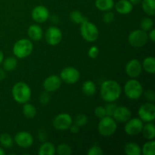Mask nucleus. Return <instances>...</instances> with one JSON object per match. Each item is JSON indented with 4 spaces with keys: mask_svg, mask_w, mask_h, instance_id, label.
I'll use <instances>...</instances> for the list:
<instances>
[{
    "mask_svg": "<svg viewBox=\"0 0 155 155\" xmlns=\"http://www.w3.org/2000/svg\"><path fill=\"white\" fill-rule=\"evenodd\" d=\"M5 77V70L0 68V80H3Z\"/></svg>",
    "mask_w": 155,
    "mask_h": 155,
    "instance_id": "nucleus-45",
    "label": "nucleus"
},
{
    "mask_svg": "<svg viewBox=\"0 0 155 155\" xmlns=\"http://www.w3.org/2000/svg\"><path fill=\"white\" fill-rule=\"evenodd\" d=\"M122 92L120 86L117 81L107 80L103 82L101 85L100 94L105 102H114L120 98Z\"/></svg>",
    "mask_w": 155,
    "mask_h": 155,
    "instance_id": "nucleus-1",
    "label": "nucleus"
},
{
    "mask_svg": "<svg viewBox=\"0 0 155 155\" xmlns=\"http://www.w3.org/2000/svg\"><path fill=\"white\" fill-rule=\"evenodd\" d=\"M3 60H4V54H3L2 51L0 50V64L2 63Z\"/></svg>",
    "mask_w": 155,
    "mask_h": 155,
    "instance_id": "nucleus-47",
    "label": "nucleus"
},
{
    "mask_svg": "<svg viewBox=\"0 0 155 155\" xmlns=\"http://www.w3.org/2000/svg\"><path fill=\"white\" fill-rule=\"evenodd\" d=\"M98 54H99V49H98V47L95 46V45L90 47L89 49L88 50V55H89V57L90 58H96L98 56Z\"/></svg>",
    "mask_w": 155,
    "mask_h": 155,
    "instance_id": "nucleus-38",
    "label": "nucleus"
},
{
    "mask_svg": "<svg viewBox=\"0 0 155 155\" xmlns=\"http://www.w3.org/2000/svg\"><path fill=\"white\" fill-rule=\"evenodd\" d=\"M0 145L5 148H11L14 145V139L8 133L0 135Z\"/></svg>",
    "mask_w": 155,
    "mask_h": 155,
    "instance_id": "nucleus-29",
    "label": "nucleus"
},
{
    "mask_svg": "<svg viewBox=\"0 0 155 155\" xmlns=\"http://www.w3.org/2000/svg\"><path fill=\"white\" fill-rule=\"evenodd\" d=\"M129 1H130L133 5H138L139 4V3H141L142 0H129Z\"/></svg>",
    "mask_w": 155,
    "mask_h": 155,
    "instance_id": "nucleus-46",
    "label": "nucleus"
},
{
    "mask_svg": "<svg viewBox=\"0 0 155 155\" xmlns=\"http://www.w3.org/2000/svg\"><path fill=\"white\" fill-rule=\"evenodd\" d=\"M80 74L78 70L73 67L65 68L61 71L60 78L67 84H74L79 80Z\"/></svg>",
    "mask_w": 155,
    "mask_h": 155,
    "instance_id": "nucleus-9",
    "label": "nucleus"
},
{
    "mask_svg": "<svg viewBox=\"0 0 155 155\" xmlns=\"http://www.w3.org/2000/svg\"><path fill=\"white\" fill-rule=\"evenodd\" d=\"M28 36L31 40L38 42L41 40L43 36V31L42 27L38 24H31L27 30Z\"/></svg>",
    "mask_w": 155,
    "mask_h": 155,
    "instance_id": "nucleus-18",
    "label": "nucleus"
},
{
    "mask_svg": "<svg viewBox=\"0 0 155 155\" xmlns=\"http://www.w3.org/2000/svg\"><path fill=\"white\" fill-rule=\"evenodd\" d=\"M95 7L101 12H108L114 7V0H95Z\"/></svg>",
    "mask_w": 155,
    "mask_h": 155,
    "instance_id": "nucleus-21",
    "label": "nucleus"
},
{
    "mask_svg": "<svg viewBox=\"0 0 155 155\" xmlns=\"http://www.w3.org/2000/svg\"><path fill=\"white\" fill-rule=\"evenodd\" d=\"M104 154V151H102L101 147L98 146V145H93L91 147L88 151V155H102Z\"/></svg>",
    "mask_w": 155,
    "mask_h": 155,
    "instance_id": "nucleus-36",
    "label": "nucleus"
},
{
    "mask_svg": "<svg viewBox=\"0 0 155 155\" xmlns=\"http://www.w3.org/2000/svg\"><path fill=\"white\" fill-rule=\"evenodd\" d=\"M14 100L19 104H24L30 101L31 98V89L27 83L18 82L15 83L12 89Z\"/></svg>",
    "mask_w": 155,
    "mask_h": 155,
    "instance_id": "nucleus-2",
    "label": "nucleus"
},
{
    "mask_svg": "<svg viewBox=\"0 0 155 155\" xmlns=\"http://www.w3.org/2000/svg\"><path fill=\"white\" fill-rule=\"evenodd\" d=\"M143 126V122L139 118H130L126 122L124 130L129 136H136L142 133Z\"/></svg>",
    "mask_w": 155,
    "mask_h": 155,
    "instance_id": "nucleus-11",
    "label": "nucleus"
},
{
    "mask_svg": "<svg viewBox=\"0 0 155 155\" xmlns=\"http://www.w3.org/2000/svg\"><path fill=\"white\" fill-rule=\"evenodd\" d=\"M112 117L116 120V122L125 123L131 118L132 112L126 106H119V107L117 106Z\"/></svg>",
    "mask_w": 155,
    "mask_h": 155,
    "instance_id": "nucleus-17",
    "label": "nucleus"
},
{
    "mask_svg": "<svg viewBox=\"0 0 155 155\" xmlns=\"http://www.w3.org/2000/svg\"><path fill=\"white\" fill-rule=\"evenodd\" d=\"M23 114L27 119H32L36 115V109L32 104L27 102L23 106Z\"/></svg>",
    "mask_w": 155,
    "mask_h": 155,
    "instance_id": "nucleus-27",
    "label": "nucleus"
},
{
    "mask_svg": "<svg viewBox=\"0 0 155 155\" xmlns=\"http://www.w3.org/2000/svg\"><path fill=\"white\" fill-rule=\"evenodd\" d=\"M125 71L130 78H137L142 72V64L137 59H132L126 64Z\"/></svg>",
    "mask_w": 155,
    "mask_h": 155,
    "instance_id": "nucleus-13",
    "label": "nucleus"
},
{
    "mask_svg": "<svg viewBox=\"0 0 155 155\" xmlns=\"http://www.w3.org/2000/svg\"><path fill=\"white\" fill-rule=\"evenodd\" d=\"M126 96L131 100L139 99L143 95V87L139 81L131 78L125 83L124 87Z\"/></svg>",
    "mask_w": 155,
    "mask_h": 155,
    "instance_id": "nucleus-3",
    "label": "nucleus"
},
{
    "mask_svg": "<svg viewBox=\"0 0 155 155\" xmlns=\"http://www.w3.org/2000/svg\"><path fill=\"white\" fill-rule=\"evenodd\" d=\"M33 45L28 39H21L17 41L13 45V53L18 58H25L32 53Z\"/></svg>",
    "mask_w": 155,
    "mask_h": 155,
    "instance_id": "nucleus-4",
    "label": "nucleus"
},
{
    "mask_svg": "<svg viewBox=\"0 0 155 155\" xmlns=\"http://www.w3.org/2000/svg\"><path fill=\"white\" fill-rule=\"evenodd\" d=\"M142 69L150 74L155 73V58L153 56H148L144 59L142 64Z\"/></svg>",
    "mask_w": 155,
    "mask_h": 155,
    "instance_id": "nucleus-20",
    "label": "nucleus"
},
{
    "mask_svg": "<svg viewBox=\"0 0 155 155\" xmlns=\"http://www.w3.org/2000/svg\"><path fill=\"white\" fill-rule=\"evenodd\" d=\"M82 92L86 96H92L96 92V86L92 80H86L82 86Z\"/></svg>",
    "mask_w": 155,
    "mask_h": 155,
    "instance_id": "nucleus-23",
    "label": "nucleus"
},
{
    "mask_svg": "<svg viewBox=\"0 0 155 155\" xmlns=\"http://www.w3.org/2000/svg\"><path fill=\"white\" fill-rule=\"evenodd\" d=\"M117 129L116 120L112 117L105 116L100 119L98 125V133L101 136L108 137L114 134Z\"/></svg>",
    "mask_w": 155,
    "mask_h": 155,
    "instance_id": "nucleus-5",
    "label": "nucleus"
},
{
    "mask_svg": "<svg viewBox=\"0 0 155 155\" xmlns=\"http://www.w3.org/2000/svg\"><path fill=\"white\" fill-rule=\"evenodd\" d=\"M139 119L145 123L153 122L155 118V106L153 103L146 102L142 104L138 110Z\"/></svg>",
    "mask_w": 155,
    "mask_h": 155,
    "instance_id": "nucleus-8",
    "label": "nucleus"
},
{
    "mask_svg": "<svg viewBox=\"0 0 155 155\" xmlns=\"http://www.w3.org/2000/svg\"><path fill=\"white\" fill-rule=\"evenodd\" d=\"M69 130L70 131H71V133L75 134V133H77L79 131H80V127H79L77 125H76V124H72V125L70 127Z\"/></svg>",
    "mask_w": 155,
    "mask_h": 155,
    "instance_id": "nucleus-43",
    "label": "nucleus"
},
{
    "mask_svg": "<svg viewBox=\"0 0 155 155\" xmlns=\"http://www.w3.org/2000/svg\"><path fill=\"white\" fill-rule=\"evenodd\" d=\"M61 85V80L58 75H50L45 79L43 81V86L45 91L48 92H55L60 88Z\"/></svg>",
    "mask_w": 155,
    "mask_h": 155,
    "instance_id": "nucleus-16",
    "label": "nucleus"
},
{
    "mask_svg": "<svg viewBox=\"0 0 155 155\" xmlns=\"http://www.w3.org/2000/svg\"><path fill=\"white\" fill-rule=\"evenodd\" d=\"M55 153L59 155H70L72 154V149L68 144L61 143L55 148Z\"/></svg>",
    "mask_w": 155,
    "mask_h": 155,
    "instance_id": "nucleus-32",
    "label": "nucleus"
},
{
    "mask_svg": "<svg viewBox=\"0 0 155 155\" xmlns=\"http://www.w3.org/2000/svg\"><path fill=\"white\" fill-rule=\"evenodd\" d=\"M70 18H71V21L74 24H81L82 23L84 22L85 21L88 20L87 18H85L84 16L83 15V14L81 13L79 11H74L71 13L70 15Z\"/></svg>",
    "mask_w": 155,
    "mask_h": 155,
    "instance_id": "nucleus-31",
    "label": "nucleus"
},
{
    "mask_svg": "<svg viewBox=\"0 0 155 155\" xmlns=\"http://www.w3.org/2000/svg\"><path fill=\"white\" fill-rule=\"evenodd\" d=\"M50 99H51V96H50L49 93L48 92H44L39 95V102L42 104L45 105V104H47L50 101Z\"/></svg>",
    "mask_w": 155,
    "mask_h": 155,
    "instance_id": "nucleus-37",
    "label": "nucleus"
},
{
    "mask_svg": "<svg viewBox=\"0 0 155 155\" xmlns=\"http://www.w3.org/2000/svg\"><path fill=\"white\" fill-rule=\"evenodd\" d=\"M74 124L78 126L79 127H85L88 123V117L84 114H79L74 118V120H73Z\"/></svg>",
    "mask_w": 155,
    "mask_h": 155,
    "instance_id": "nucleus-34",
    "label": "nucleus"
},
{
    "mask_svg": "<svg viewBox=\"0 0 155 155\" xmlns=\"http://www.w3.org/2000/svg\"><path fill=\"white\" fill-rule=\"evenodd\" d=\"M148 39H150L151 40V42H154L155 41V30L154 28L151 29L149 31V34H148Z\"/></svg>",
    "mask_w": 155,
    "mask_h": 155,
    "instance_id": "nucleus-44",
    "label": "nucleus"
},
{
    "mask_svg": "<svg viewBox=\"0 0 155 155\" xmlns=\"http://www.w3.org/2000/svg\"><path fill=\"white\" fill-rule=\"evenodd\" d=\"M5 151H4V149H3L2 148L0 147V155H5Z\"/></svg>",
    "mask_w": 155,
    "mask_h": 155,
    "instance_id": "nucleus-48",
    "label": "nucleus"
},
{
    "mask_svg": "<svg viewBox=\"0 0 155 155\" xmlns=\"http://www.w3.org/2000/svg\"><path fill=\"white\" fill-rule=\"evenodd\" d=\"M72 124V117L69 114L67 113L59 114L53 120V127L60 131L69 130Z\"/></svg>",
    "mask_w": 155,
    "mask_h": 155,
    "instance_id": "nucleus-10",
    "label": "nucleus"
},
{
    "mask_svg": "<svg viewBox=\"0 0 155 155\" xmlns=\"http://www.w3.org/2000/svg\"><path fill=\"white\" fill-rule=\"evenodd\" d=\"M14 142L21 148H30L33 143V137L30 133L26 131H21L15 135Z\"/></svg>",
    "mask_w": 155,
    "mask_h": 155,
    "instance_id": "nucleus-14",
    "label": "nucleus"
},
{
    "mask_svg": "<svg viewBox=\"0 0 155 155\" xmlns=\"http://www.w3.org/2000/svg\"><path fill=\"white\" fill-rule=\"evenodd\" d=\"M117 105L114 102H108L107 105L104 107V109H105V113L106 116L112 117L113 116L114 113V110L116 109Z\"/></svg>",
    "mask_w": 155,
    "mask_h": 155,
    "instance_id": "nucleus-35",
    "label": "nucleus"
},
{
    "mask_svg": "<svg viewBox=\"0 0 155 155\" xmlns=\"http://www.w3.org/2000/svg\"><path fill=\"white\" fill-rule=\"evenodd\" d=\"M80 33L85 40L93 42L98 39L99 32L96 25L86 20L80 24Z\"/></svg>",
    "mask_w": 155,
    "mask_h": 155,
    "instance_id": "nucleus-6",
    "label": "nucleus"
},
{
    "mask_svg": "<svg viewBox=\"0 0 155 155\" xmlns=\"http://www.w3.org/2000/svg\"><path fill=\"white\" fill-rule=\"evenodd\" d=\"M31 17L34 21L42 24L49 18V11L45 6L37 5L32 11Z\"/></svg>",
    "mask_w": 155,
    "mask_h": 155,
    "instance_id": "nucleus-15",
    "label": "nucleus"
},
{
    "mask_svg": "<svg viewBox=\"0 0 155 155\" xmlns=\"http://www.w3.org/2000/svg\"><path fill=\"white\" fill-rule=\"evenodd\" d=\"M142 133L144 137L148 140H154L155 138V127L152 122L147 123L143 126Z\"/></svg>",
    "mask_w": 155,
    "mask_h": 155,
    "instance_id": "nucleus-22",
    "label": "nucleus"
},
{
    "mask_svg": "<svg viewBox=\"0 0 155 155\" xmlns=\"http://www.w3.org/2000/svg\"><path fill=\"white\" fill-rule=\"evenodd\" d=\"M38 137H39V139L40 141H42V142H45V140H46L47 139V135L46 133H45V131L44 130H39V133H38Z\"/></svg>",
    "mask_w": 155,
    "mask_h": 155,
    "instance_id": "nucleus-42",
    "label": "nucleus"
},
{
    "mask_svg": "<svg viewBox=\"0 0 155 155\" xmlns=\"http://www.w3.org/2000/svg\"><path fill=\"white\" fill-rule=\"evenodd\" d=\"M45 39L47 43L50 45H58L62 39V33L60 29L54 26H51L47 29L45 33Z\"/></svg>",
    "mask_w": 155,
    "mask_h": 155,
    "instance_id": "nucleus-12",
    "label": "nucleus"
},
{
    "mask_svg": "<svg viewBox=\"0 0 155 155\" xmlns=\"http://www.w3.org/2000/svg\"><path fill=\"white\" fill-rule=\"evenodd\" d=\"M114 18V15L113 12L108 11V12H105V14L103 16V21L105 24H108L113 21Z\"/></svg>",
    "mask_w": 155,
    "mask_h": 155,
    "instance_id": "nucleus-40",
    "label": "nucleus"
},
{
    "mask_svg": "<svg viewBox=\"0 0 155 155\" xmlns=\"http://www.w3.org/2000/svg\"><path fill=\"white\" fill-rule=\"evenodd\" d=\"M142 149V153L144 155L155 154V142L154 140H149L144 144Z\"/></svg>",
    "mask_w": 155,
    "mask_h": 155,
    "instance_id": "nucleus-30",
    "label": "nucleus"
},
{
    "mask_svg": "<svg viewBox=\"0 0 155 155\" xmlns=\"http://www.w3.org/2000/svg\"><path fill=\"white\" fill-rule=\"evenodd\" d=\"M148 36L147 32L142 29L135 30L130 33L128 36V42L131 46L135 48H141L148 42Z\"/></svg>",
    "mask_w": 155,
    "mask_h": 155,
    "instance_id": "nucleus-7",
    "label": "nucleus"
},
{
    "mask_svg": "<svg viewBox=\"0 0 155 155\" xmlns=\"http://www.w3.org/2000/svg\"><path fill=\"white\" fill-rule=\"evenodd\" d=\"M94 114H95V116L98 118H99V119L105 117L106 113L104 107H102V106H98V107L95 109V110H94Z\"/></svg>",
    "mask_w": 155,
    "mask_h": 155,
    "instance_id": "nucleus-39",
    "label": "nucleus"
},
{
    "mask_svg": "<svg viewBox=\"0 0 155 155\" xmlns=\"http://www.w3.org/2000/svg\"><path fill=\"white\" fill-rule=\"evenodd\" d=\"M18 61L15 57H8L3 60L2 66L5 71H12L16 68Z\"/></svg>",
    "mask_w": 155,
    "mask_h": 155,
    "instance_id": "nucleus-28",
    "label": "nucleus"
},
{
    "mask_svg": "<svg viewBox=\"0 0 155 155\" xmlns=\"http://www.w3.org/2000/svg\"><path fill=\"white\" fill-rule=\"evenodd\" d=\"M55 154V147L52 143L44 142L39 148L38 154L39 155H54Z\"/></svg>",
    "mask_w": 155,
    "mask_h": 155,
    "instance_id": "nucleus-24",
    "label": "nucleus"
},
{
    "mask_svg": "<svg viewBox=\"0 0 155 155\" xmlns=\"http://www.w3.org/2000/svg\"><path fill=\"white\" fill-rule=\"evenodd\" d=\"M145 97L149 102H154L155 99L154 92L151 90H148L145 93Z\"/></svg>",
    "mask_w": 155,
    "mask_h": 155,
    "instance_id": "nucleus-41",
    "label": "nucleus"
},
{
    "mask_svg": "<svg viewBox=\"0 0 155 155\" xmlns=\"http://www.w3.org/2000/svg\"><path fill=\"white\" fill-rule=\"evenodd\" d=\"M142 8L143 12L148 16L155 15V0H142Z\"/></svg>",
    "mask_w": 155,
    "mask_h": 155,
    "instance_id": "nucleus-25",
    "label": "nucleus"
},
{
    "mask_svg": "<svg viewBox=\"0 0 155 155\" xmlns=\"http://www.w3.org/2000/svg\"><path fill=\"white\" fill-rule=\"evenodd\" d=\"M114 8L120 15H128L133 11V5L129 0H119L114 3Z\"/></svg>",
    "mask_w": 155,
    "mask_h": 155,
    "instance_id": "nucleus-19",
    "label": "nucleus"
},
{
    "mask_svg": "<svg viewBox=\"0 0 155 155\" xmlns=\"http://www.w3.org/2000/svg\"><path fill=\"white\" fill-rule=\"evenodd\" d=\"M124 152L127 155H140L142 149L136 142H128L124 147Z\"/></svg>",
    "mask_w": 155,
    "mask_h": 155,
    "instance_id": "nucleus-26",
    "label": "nucleus"
},
{
    "mask_svg": "<svg viewBox=\"0 0 155 155\" xmlns=\"http://www.w3.org/2000/svg\"><path fill=\"white\" fill-rule=\"evenodd\" d=\"M140 27L144 31H150L151 29L154 28V21L150 18H143L140 22Z\"/></svg>",
    "mask_w": 155,
    "mask_h": 155,
    "instance_id": "nucleus-33",
    "label": "nucleus"
}]
</instances>
